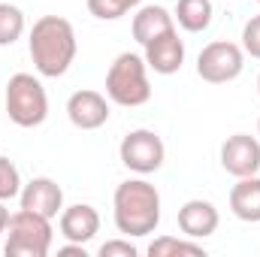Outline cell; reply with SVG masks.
Listing matches in <instances>:
<instances>
[{
    "label": "cell",
    "mask_w": 260,
    "mask_h": 257,
    "mask_svg": "<svg viewBox=\"0 0 260 257\" xmlns=\"http://www.w3.org/2000/svg\"><path fill=\"white\" fill-rule=\"evenodd\" d=\"M27 49H30V61L40 76L58 79L70 70L76 58V30L61 15H43L30 27Z\"/></svg>",
    "instance_id": "obj_1"
},
{
    "label": "cell",
    "mask_w": 260,
    "mask_h": 257,
    "mask_svg": "<svg viewBox=\"0 0 260 257\" xmlns=\"http://www.w3.org/2000/svg\"><path fill=\"white\" fill-rule=\"evenodd\" d=\"M115 227L124 236H148L160 224V194L145 179H127L112 197Z\"/></svg>",
    "instance_id": "obj_2"
},
{
    "label": "cell",
    "mask_w": 260,
    "mask_h": 257,
    "mask_svg": "<svg viewBox=\"0 0 260 257\" xmlns=\"http://www.w3.org/2000/svg\"><path fill=\"white\" fill-rule=\"evenodd\" d=\"M106 97L118 106H145L151 100L145 58L133 52H121L106 73Z\"/></svg>",
    "instance_id": "obj_3"
},
{
    "label": "cell",
    "mask_w": 260,
    "mask_h": 257,
    "mask_svg": "<svg viewBox=\"0 0 260 257\" xmlns=\"http://www.w3.org/2000/svg\"><path fill=\"white\" fill-rule=\"evenodd\" d=\"M6 115L18 127H40L49 115V94L30 73H15L6 82Z\"/></svg>",
    "instance_id": "obj_4"
},
{
    "label": "cell",
    "mask_w": 260,
    "mask_h": 257,
    "mask_svg": "<svg viewBox=\"0 0 260 257\" xmlns=\"http://www.w3.org/2000/svg\"><path fill=\"white\" fill-rule=\"evenodd\" d=\"M52 218L18 209L15 215H9L3 251L9 257H46L52 248Z\"/></svg>",
    "instance_id": "obj_5"
},
{
    "label": "cell",
    "mask_w": 260,
    "mask_h": 257,
    "mask_svg": "<svg viewBox=\"0 0 260 257\" xmlns=\"http://www.w3.org/2000/svg\"><path fill=\"white\" fill-rule=\"evenodd\" d=\"M245 67V52L242 46L236 43H227V40H215L209 43L200 58H197V76L209 85H227L233 82Z\"/></svg>",
    "instance_id": "obj_6"
},
{
    "label": "cell",
    "mask_w": 260,
    "mask_h": 257,
    "mask_svg": "<svg viewBox=\"0 0 260 257\" xmlns=\"http://www.w3.org/2000/svg\"><path fill=\"white\" fill-rule=\"evenodd\" d=\"M121 164L139 173V176H148L154 170L164 167V157H167V148H164V139L154 133V130H130L127 136L121 139Z\"/></svg>",
    "instance_id": "obj_7"
},
{
    "label": "cell",
    "mask_w": 260,
    "mask_h": 257,
    "mask_svg": "<svg viewBox=\"0 0 260 257\" xmlns=\"http://www.w3.org/2000/svg\"><path fill=\"white\" fill-rule=\"evenodd\" d=\"M221 167L236 176V179H245V176H257L260 170V142L248 133H233L224 145H221Z\"/></svg>",
    "instance_id": "obj_8"
},
{
    "label": "cell",
    "mask_w": 260,
    "mask_h": 257,
    "mask_svg": "<svg viewBox=\"0 0 260 257\" xmlns=\"http://www.w3.org/2000/svg\"><path fill=\"white\" fill-rule=\"evenodd\" d=\"M18 203H21V209H30V212H37V215L58 218V215L64 212V191H61V185H58L55 179L40 176V179H30V182L21 188Z\"/></svg>",
    "instance_id": "obj_9"
},
{
    "label": "cell",
    "mask_w": 260,
    "mask_h": 257,
    "mask_svg": "<svg viewBox=\"0 0 260 257\" xmlns=\"http://www.w3.org/2000/svg\"><path fill=\"white\" fill-rule=\"evenodd\" d=\"M67 115H70L73 127L97 130L109 121V103L100 91H76L67 100Z\"/></svg>",
    "instance_id": "obj_10"
},
{
    "label": "cell",
    "mask_w": 260,
    "mask_h": 257,
    "mask_svg": "<svg viewBox=\"0 0 260 257\" xmlns=\"http://www.w3.org/2000/svg\"><path fill=\"white\" fill-rule=\"evenodd\" d=\"M142 49H145L142 58H145L148 70H154V73H160V76H173V73H179L182 64H185V43L179 40L176 30H170V34L151 40V43L142 46Z\"/></svg>",
    "instance_id": "obj_11"
},
{
    "label": "cell",
    "mask_w": 260,
    "mask_h": 257,
    "mask_svg": "<svg viewBox=\"0 0 260 257\" xmlns=\"http://www.w3.org/2000/svg\"><path fill=\"white\" fill-rule=\"evenodd\" d=\"M100 233V212L88 203H76L61 212V236L67 242L88 245Z\"/></svg>",
    "instance_id": "obj_12"
},
{
    "label": "cell",
    "mask_w": 260,
    "mask_h": 257,
    "mask_svg": "<svg viewBox=\"0 0 260 257\" xmlns=\"http://www.w3.org/2000/svg\"><path fill=\"white\" fill-rule=\"evenodd\" d=\"M218 224H221V215H218V209L209 200H188L179 209V230L188 239H206V236H212L218 230Z\"/></svg>",
    "instance_id": "obj_13"
},
{
    "label": "cell",
    "mask_w": 260,
    "mask_h": 257,
    "mask_svg": "<svg viewBox=\"0 0 260 257\" xmlns=\"http://www.w3.org/2000/svg\"><path fill=\"white\" fill-rule=\"evenodd\" d=\"M170 30H176V18L164 6H142L133 15V40L139 46H148L151 40H157Z\"/></svg>",
    "instance_id": "obj_14"
},
{
    "label": "cell",
    "mask_w": 260,
    "mask_h": 257,
    "mask_svg": "<svg viewBox=\"0 0 260 257\" xmlns=\"http://www.w3.org/2000/svg\"><path fill=\"white\" fill-rule=\"evenodd\" d=\"M230 209L239 221L257 224L260 221V179L257 176H245L233 185L230 191Z\"/></svg>",
    "instance_id": "obj_15"
},
{
    "label": "cell",
    "mask_w": 260,
    "mask_h": 257,
    "mask_svg": "<svg viewBox=\"0 0 260 257\" xmlns=\"http://www.w3.org/2000/svg\"><path fill=\"white\" fill-rule=\"evenodd\" d=\"M188 34H200L212 24V0H179L173 15Z\"/></svg>",
    "instance_id": "obj_16"
},
{
    "label": "cell",
    "mask_w": 260,
    "mask_h": 257,
    "mask_svg": "<svg viewBox=\"0 0 260 257\" xmlns=\"http://www.w3.org/2000/svg\"><path fill=\"white\" fill-rule=\"evenodd\" d=\"M151 257H179V254H191V257H206L203 245L188 242V239H176V236H160L148 245Z\"/></svg>",
    "instance_id": "obj_17"
},
{
    "label": "cell",
    "mask_w": 260,
    "mask_h": 257,
    "mask_svg": "<svg viewBox=\"0 0 260 257\" xmlns=\"http://www.w3.org/2000/svg\"><path fill=\"white\" fill-rule=\"evenodd\" d=\"M24 34V12L12 3H0V46H12Z\"/></svg>",
    "instance_id": "obj_18"
},
{
    "label": "cell",
    "mask_w": 260,
    "mask_h": 257,
    "mask_svg": "<svg viewBox=\"0 0 260 257\" xmlns=\"http://www.w3.org/2000/svg\"><path fill=\"white\" fill-rule=\"evenodd\" d=\"M142 0H88V12L94 18H103V21H115L121 18L127 9L139 6Z\"/></svg>",
    "instance_id": "obj_19"
},
{
    "label": "cell",
    "mask_w": 260,
    "mask_h": 257,
    "mask_svg": "<svg viewBox=\"0 0 260 257\" xmlns=\"http://www.w3.org/2000/svg\"><path fill=\"white\" fill-rule=\"evenodd\" d=\"M21 176H18V167L9 160V157H0V200H15L21 194Z\"/></svg>",
    "instance_id": "obj_20"
},
{
    "label": "cell",
    "mask_w": 260,
    "mask_h": 257,
    "mask_svg": "<svg viewBox=\"0 0 260 257\" xmlns=\"http://www.w3.org/2000/svg\"><path fill=\"white\" fill-rule=\"evenodd\" d=\"M242 52L260 61V15H251L242 27Z\"/></svg>",
    "instance_id": "obj_21"
},
{
    "label": "cell",
    "mask_w": 260,
    "mask_h": 257,
    "mask_svg": "<svg viewBox=\"0 0 260 257\" xmlns=\"http://www.w3.org/2000/svg\"><path fill=\"white\" fill-rule=\"evenodd\" d=\"M139 248L130 239H109L100 245V257H136Z\"/></svg>",
    "instance_id": "obj_22"
},
{
    "label": "cell",
    "mask_w": 260,
    "mask_h": 257,
    "mask_svg": "<svg viewBox=\"0 0 260 257\" xmlns=\"http://www.w3.org/2000/svg\"><path fill=\"white\" fill-rule=\"evenodd\" d=\"M58 254L61 257H85V245H79V242H67L64 248H58Z\"/></svg>",
    "instance_id": "obj_23"
},
{
    "label": "cell",
    "mask_w": 260,
    "mask_h": 257,
    "mask_svg": "<svg viewBox=\"0 0 260 257\" xmlns=\"http://www.w3.org/2000/svg\"><path fill=\"white\" fill-rule=\"evenodd\" d=\"M6 227H9V209H6L3 200H0V233H6Z\"/></svg>",
    "instance_id": "obj_24"
},
{
    "label": "cell",
    "mask_w": 260,
    "mask_h": 257,
    "mask_svg": "<svg viewBox=\"0 0 260 257\" xmlns=\"http://www.w3.org/2000/svg\"><path fill=\"white\" fill-rule=\"evenodd\" d=\"M257 94H260V76H257Z\"/></svg>",
    "instance_id": "obj_25"
},
{
    "label": "cell",
    "mask_w": 260,
    "mask_h": 257,
    "mask_svg": "<svg viewBox=\"0 0 260 257\" xmlns=\"http://www.w3.org/2000/svg\"><path fill=\"white\" fill-rule=\"evenodd\" d=\"M257 136H260V121H257Z\"/></svg>",
    "instance_id": "obj_26"
},
{
    "label": "cell",
    "mask_w": 260,
    "mask_h": 257,
    "mask_svg": "<svg viewBox=\"0 0 260 257\" xmlns=\"http://www.w3.org/2000/svg\"><path fill=\"white\" fill-rule=\"evenodd\" d=\"M257 3H260V0H257Z\"/></svg>",
    "instance_id": "obj_27"
}]
</instances>
